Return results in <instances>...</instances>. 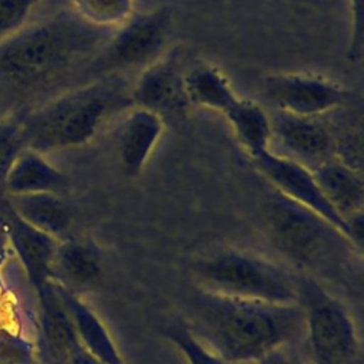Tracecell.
I'll use <instances>...</instances> for the list:
<instances>
[{
	"label": "cell",
	"mask_w": 364,
	"mask_h": 364,
	"mask_svg": "<svg viewBox=\"0 0 364 364\" xmlns=\"http://www.w3.org/2000/svg\"><path fill=\"white\" fill-rule=\"evenodd\" d=\"M191 333L229 364H255L286 347L301 330L300 304H276L205 291L188 303Z\"/></svg>",
	"instance_id": "obj_1"
},
{
	"label": "cell",
	"mask_w": 364,
	"mask_h": 364,
	"mask_svg": "<svg viewBox=\"0 0 364 364\" xmlns=\"http://www.w3.org/2000/svg\"><path fill=\"white\" fill-rule=\"evenodd\" d=\"M114 30L92 26L71 9L26 23L0 41V88L40 90L95 60Z\"/></svg>",
	"instance_id": "obj_2"
},
{
	"label": "cell",
	"mask_w": 364,
	"mask_h": 364,
	"mask_svg": "<svg viewBox=\"0 0 364 364\" xmlns=\"http://www.w3.org/2000/svg\"><path fill=\"white\" fill-rule=\"evenodd\" d=\"M131 87L118 75L67 90L20 119L26 148L40 154L88 144L105 119L132 107Z\"/></svg>",
	"instance_id": "obj_3"
},
{
	"label": "cell",
	"mask_w": 364,
	"mask_h": 364,
	"mask_svg": "<svg viewBox=\"0 0 364 364\" xmlns=\"http://www.w3.org/2000/svg\"><path fill=\"white\" fill-rule=\"evenodd\" d=\"M196 287L205 291L276 304H299L300 276L286 266L242 249H219L193 263Z\"/></svg>",
	"instance_id": "obj_4"
},
{
	"label": "cell",
	"mask_w": 364,
	"mask_h": 364,
	"mask_svg": "<svg viewBox=\"0 0 364 364\" xmlns=\"http://www.w3.org/2000/svg\"><path fill=\"white\" fill-rule=\"evenodd\" d=\"M269 236L293 264L324 274L336 273L355 249L330 222L307 208L273 192L266 205Z\"/></svg>",
	"instance_id": "obj_5"
},
{
	"label": "cell",
	"mask_w": 364,
	"mask_h": 364,
	"mask_svg": "<svg viewBox=\"0 0 364 364\" xmlns=\"http://www.w3.org/2000/svg\"><path fill=\"white\" fill-rule=\"evenodd\" d=\"M299 304L313 364H351L357 333L344 306L310 276L300 277Z\"/></svg>",
	"instance_id": "obj_6"
},
{
	"label": "cell",
	"mask_w": 364,
	"mask_h": 364,
	"mask_svg": "<svg viewBox=\"0 0 364 364\" xmlns=\"http://www.w3.org/2000/svg\"><path fill=\"white\" fill-rule=\"evenodd\" d=\"M169 24L171 10L165 6L151 11L132 13L127 21L112 31L92 61L91 68L102 77H108L146 67L161 57Z\"/></svg>",
	"instance_id": "obj_7"
},
{
	"label": "cell",
	"mask_w": 364,
	"mask_h": 364,
	"mask_svg": "<svg viewBox=\"0 0 364 364\" xmlns=\"http://www.w3.org/2000/svg\"><path fill=\"white\" fill-rule=\"evenodd\" d=\"M263 88L277 112L303 118L340 109L351 97L340 82L311 73H276L264 78Z\"/></svg>",
	"instance_id": "obj_8"
},
{
	"label": "cell",
	"mask_w": 364,
	"mask_h": 364,
	"mask_svg": "<svg viewBox=\"0 0 364 364\" xmlns=\"http://www.w3.org/2000/svg\"><path fill=\"white\" fill-rule=\"evenodd\" d=\"M249 158L255 169L267 181L274 192L317 213L351 240L348 223L326 199L311 169L272 149L262 151Z\"/></svg>",
	"instance_id": "obj_9"
},
{
	"label": "cell",
	"mask_w": 364,
	"mask_h": 364,
	"mask_svg": "<svg viewBox=\"0 0 364 364\" xmlns=\"http://www.w3.org/2000/svg\"><path fill=\"white\" fill-rule=\"evenodd\" d=\"M183 77L178 53L158 57L144 67L131 87L132 107L145 108L162 117L183 109L188 105Z\"/></svg>",
	"instance_id": "obj_10"
},
{
	"label": "cell",
	"mask_w": 364,
	"mask_h": 364,
	"mask_svg": "<svg viewBox=\"0 0 364 364\" xmlns=\"http://www.w3.org/2000/svg\"><path fill=\"white\" fill-rule=\"evenodd\" d=\"M270 125L272 138L274 136L290 154L287 158L311 171L334 156L333 134L316 118L276 112Z\"/></svg>",
	"instance_id": "obj_11"
},
{
	"label": "cell",
	"mask_w": 364,
	"mask_h": 364,
	"mask_svg": "<svg viewBox=\"0 0 364 364\" xmlns=\"http://www.w3.org/2000/svg\"><path fill=\"white\" fill-rule=\"evenodd\" d=\"M40 307L38 348L46 364H61L84 350L74 321L54 283L50 280L36 293Z\"/></svg>",
	"instance_id": "obj_12"
},
{
	"label": "cell",
	"mask_w": 364,
	"mask_h": 364,
	"mask_svg": "<svg viewBox=\"0 0 364 364\" xmlns=\"http://www.w3.org/2000/svg\"><path fill=\"white\" fill-rule=\"evenodd\" d=\"M165 131L164 117L139 107H131L117 136L118 162L125 176L136 178L145 169Z\"/></svg>",
	"instance_id": "obj_13"
},
{
	"label": "cell",
	"mask_w": 364,
	"mask_h": 364,
	"mask_svg": "<svg viewBox=\"0 0 364 364\" xmlns=\"http://www.w3.org/2000/svg\"><path fill=\"white\" fill-rule=\"evenodd\" d=\"M101 276V255L87 239L65 237L58 242L51 264L50 280L78 296L91 290Z\"/></svg>",
	"instance_id": "obj_14"
},
{
	"label": "cell",
	"mask_w": 364,
	"mask_h": 364,
	"mask_svg": "<svg viewBox=\"0 0 364 364\" xmlns=\"http://www.w3.org/2000/svg\"><path fill=\"white\" fill-rule=\"evenodd\" d=\"M7 225L10 247L18 257L34 291L50 282V264L60 240L33 228L9 206L3 213Z\"/></svg>",
	"instance_id": "obj_15"
},
{
	"label": "cell",
	"mask_w": 364,
	"mask_h": 364,
	"mask_svg": "<svg viewBox=\"0 0 364 364\" xmlns=\"http://www.w3.org/2000/svg\"><path fill=\"white\" fill-rule=\"evenodd\" d=\"M3 186L7 196L43 192L61 195L68 186V179L44 154L23 148L9 168Z\"/></svg>",
	"instance_id": "obj_16"
},
{
	"label": "cell",
	"mask_w": 364,
	"mask_h": 364,
	"mask_svg": "<svg viewBox=\"0 0 364 364\" xmlns=\"http://www.w3.org/2000/svg\"><path fill=\"white\" fill-rule=\"evenodd\" d=\"M311 172L326 199L336 209V212L346 219V222L351 216L363 213V171H357L344 162L331 158Z\"/></svg>",
	"instance_id": "obj_17"
},
{
	"label": "cell",
	"mask_w": 364,
	"mask_h": 364,
	"mask_svg": "<svg viewBox=\"0 0 364 364\" xmlns=\"http://www.w3.org/2000/svg\"><path fill=\"white\" fill-rule=\"evenodd\" d=\"M7 206L24 222L48 236L57 240L68 237L73 213L61 195L43 192L7 196Z\"/></svg>",
	"instance_id": "obj_18"
},
{
	"label": "cell",
	"mask_w": 364,
	"mask_h": 364,
	"mask_svg": "<svg viewBox=\"0 0 364 364\" xmlns=\"http://www.w3.org/2000/svg\"><path fill=\"white\" fill-rule=\"evenodd\" d=\"M54 286L74 321L75 330L85 350L92 354L100 364H124L112 337L97 314L82 300H80L78 296L64 290L55 283Z\"/></svg>",
	"instance_id": "obj_19"
},
{
	"label": "cell",
	"mask_w": 364,
	"mask_h": 364,
	"mask_svg": "<svg viewBox=\"0 0 364 364\" xmlns=\"http://www.w3.org/2000/svg\"><path fill=\"white\" fill-rule=\"evenodd\" d=\"M183 85L188 104L220 114H225L239 100L228 77L210 64H198L186 71Z\"/></svg>",
	"instance_id": "obj_20"
},
{
	"label": "cell",
	"mask_w": 364,
	"mask_h": 364,
	"mask_svg": "<svg viewBox=\"0 0 364 364\" xmlns=\"http://www.w3.org/2000/svg\"><path fill=\"white\" fill-rule=\"evenodd\" d=\"M223 115L249 156L270 149V118L260 105L239 97L236 104Z\"/></svg>",
	"instance_id": "obj_21"
},
{
	"label": "cell",
	"mask_w": 364,
	"mask_h": 364,
	"mask_svg": "<svg viewBox=\"0 0 364 364\" xmlns=\"http://www.w3.org/2000/svg\"><path fill=\"white\" fill-rule=\"evenodd\" d=\"M71 10L87 23L115 30L132 14L134 0H68Z\"/></svg>",
	"instance_id": "obj_22"
},
{
	"label": "cell",
	"mask_w": 364,
	"mask_h": 364,
	"mask_svg": "<svg viewBox=\"0 0 364 364\" xmlns=\"http://www.w3.org/2000/svg\"><path fill=\"white\" fill-rule=\"evenodd\" d=\"M164 334L181 351L188 364H229L200 343L186 326L168 327Z\"/></svg>",
	"instance_id": "obj_23"
},
{
	"label": "cell",
	"mask_w": 364,
	"mask_h": 364,
	"mask_svg": "<svg viewBox=\"0 0 364 364\" xmlns=\"http://www.w3.org/2000/svg\"><path fill=\"white\" fill-rule=\"evenodd\" d=\"M34 354L31 341L0 326V364H31Z\"/></svg>",
	"instance_id": "obj_24"
},
{
	"label": "cell",
	"mask_w": 364,
	"mask_h": 364,
	"mask_svg": "<svg viewBox=\"0 0 364 364\" xmlns=\"http://www.w3.org/2000/svg\"><path fill=\"white\" fill-rule=\"evenodd\" d=\"M26 148L23 142L20 119H1L0 121V183L3 185L4 176L11 166L20 151Z\"/></svg>",
	"instance_id": "obj_25"
},
{
	"label": "cell",
	"mask_w": 364,
	"mask_h": 364,
	"mask_svg": "<svg viewBox=\"0 0 364 364\" xmlns=\"http://www.w3.org/2000/svg\"><path fill=\"white\" fill-rule=\"evenodd\" d=\"M40 0H0V41L27 23Z\"/></svg>",
	"instance_id": "obj_26"
},
{
	"label": "cell",
	"mask_w": 364,
	"mask_h": 364,
	"mask_svg": "<svg viewBox=\"0 0 364 364\" xmlns=\"http://www.w3.org/2000/svg\"><path fill=\"white\" fill-rule=\"evenodd\" d=\"M350 7V36L347 58L357 61L363 55L364 46V0H348Z\"/></svg>",
	"instance_id": "obj_27"
},
{
	"label": "cell",
	"mask_w": 364,
	"mask_h": 364,
	"mask_svg": "<svg viewBox=\"0 0 364 364\" xmlns=\"http://www.w3.org/2000/svg\"><path fill=\"white\" fill-rule=\"evenodd\" d=\"M255 364H304L296 355L286 351V347L274 350Z\"/></svg>",
	"instance_id": "obj_28"
},
{
	"label": "cell",
	"mask_w": 364,
	"mask_h": 364,
	"mask_svg": "<svg viewBox=\"0 0 364 364\" xmlns=\"http://www.w3.org/2000/svg\"><path fill=\"white\" fill-rule=\"evenodd\" d=\"M10 252H11V247H10L6 219H4L3 213H0V269L6 263Z\"/></svg>",
	"instance_id": "obj_29"
},
{
	"label": "cell",
	"mask_w": 364,
	"mask_h": 364,
	"mask_svg": "<svg viewBox=\"0 0 364 364\" xmlns=\"http://www.w3.org/2000/svg\"><path fill=\"white\" fill-rule=\"evenodd\" d=\"M61 364H100V361L84 348L77 354L71 355L70 358H67L65 361H63Z\"/></svg>",
	"instance_id": "obj_30"
},
{
	"label": "cell",
	"mask_w": 364,
	"mask_h": 364,
	"mask_svg": "<svg viewBox=\"0 0 364 364\" xmlns=\"http://www.w3.org/2000/svg\"><path fill=\"white\" fill-rule=\"evenodd\" d=\"M4 119L3 118V97H1V88H0V121Z\"/></svg>",
	"instance_id": "obj_31"
}]
</instances>
